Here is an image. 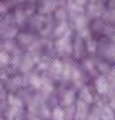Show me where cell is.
Wrapping results in <instances>:
<instances>
[{
    "label": "cell",
    "instance_id": "obj_1",
    "mask_svg": "<svg viewBox=\"0 0 115 120\" xmlns=\"http://www.w3.org/2000/svg\"><path fill=\"white\" fill-rule=\"evenodd\" d=\"M4 10H5V7H4V5H2V4H0V13H2V12H4Z\"/></svg>",
    "mask_w": 115,
    "mask_h": 120
},
{
    "label": "cell",
    "instance_id": "obj_2",
    "mask_svg": "<svg viewBox=\"0 0 115 120\" xmlns=\"http://www.w3.org/2000/svg\"><path fill=\"white\" fill-rule=\"evenodd\" d=\"M76 2H77V4H84V2H85V0H76Z\"/></svg>",
    "mask_w": 115,
    "mask_h": 120
}]
</instances>
